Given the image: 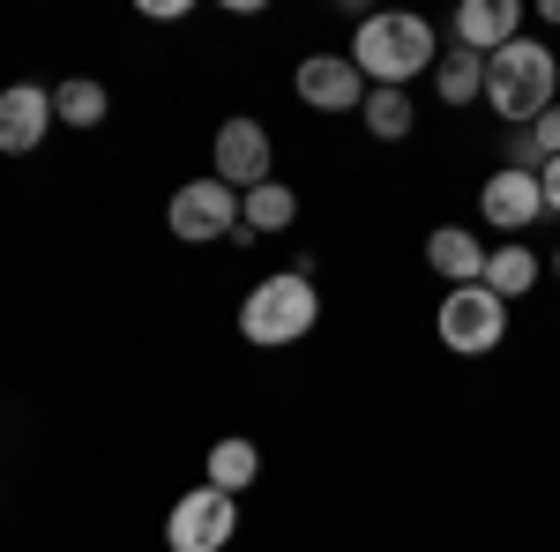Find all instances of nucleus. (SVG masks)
<instances>
[{
	"label": "nucleus",
	"mask_w": 560,
	"mask_h": 552,
	"mask_svg": "<svg viewBox=\"0 0 560 552\" xmlns=\"http://www.w3.org/2000/svg\"><path fill=\"white\" fill-rule=\"evenodd\" d=\"M165 232L179 247H217V239H240V187L224 179H179L173 202H165Z\"/></svg>",
	"instance_id": "39448f33"
},
{
	"label": "nucleus",
	"mask_w": 560,
	"mask_h": 552,
	"mask_svg": "<svg viewBox=\"0 0 560 552\" xmlns=\"http://www.w3.org/2000/svg\"><path fill=\"white\" fill-rule=\"evenodd\" d=\"M538 15H546V23H560V0H538Z\"/></svg>",
	"instance_id": "4be33fe9"
},
{
	"label": "nucleus",
	"mask_w": 560,
	"mask_h": 552,
	"mask_svg": "<svg viewBox=\"0 0 560 552\" xmlns=\"http://www.w3.org/2000/svg\"><path fill=\"white\" fill-rule=\"evenodd\" d=\"M359 128L374 134V142H404V134L419 128V113H411V90H366V105H359Z\"/></svg>",
	"instance_id": "a211bd4d"
},
{
	"label": "nucleus",
	"mask_w": 560,
	"mask_h": 552,
	"mask_svg": "<svg viewBox=\"0 0 560 552\" xmlns=\"http://www.w3.org/2000/svg\"><path fill=\"white\" fill-rule=\"evenodd\" d=\"M210 172L224 179V187H261V179H277V134L261 128L255 113H232L224 128H217V142H210Z\"/></svg>",
	"instance_id": "0eeeda50"
},
{
	"label": "nucleus",
	"mask_w": 560,
	"mask_h": 552,
	"mask_svg": "<svg viewBox=\"0 0 560 552\" xmlns=\"http://www.w3.org/2000/svg\"><path fill=\"white\" fill-rule=\"evenodd\" d=\"M142 15H150V23H179V15H187V0H142Z\"/></svg>",
	"instance_id": "aec40b11"
},
{
	"label": "nucleus",
	"mask_w": 560,
	"mask_h": 552,
	"mask_svg": "<svg viewBox=\"0 0 560 552\" xmlns=\"http://www.w3.org/2000/svg\"><path fill=\"white\" fill-rule=\"evenodd\" d=\"M202 485H217V493H247V485H261V448L247 441V433H224L210 448V463H202Z\"/></svg>",
	"instance_id": "4468645a"
},
{
	"label": "nucleus",
	"mask_w": 560,
	"mask_h": 552,
	"mask_svg": "<svg viewBox=\"0 0 560 552\" xmlns=\"http://www.w3.org/2000/svg\"><path fill=\"white\" fill-rule=\"evenodd\" d=\"M433 60H441V38L411 8H382V15L366 8L351 23V68L366 75V90H411L419 75H433Z\"/></svg>",
	"instance_id": "f257e3e1"
},
{
	"label": "nucleus",
	"mask_w": 560,
	"mask_h": 552,
	"mask_svg": "<svg viewBox=\"0 0 560 552\" xmlns=\"http://www.w3.org/2000/svg\"><path fill=\"white\" fill-rule=\"evenodd\" d=\"M52 128H60V120H52V90L45 83H8L0 90V157H31Z\"/></svg>",
	"instance_id": "9d476101"
},
{
	"label": "nucleus",
	"mask_w": 560,
	"mask_h": 552,
	"mask_svg": "<svg viewBox=\"0 0 560 552\" xmlns=\"http://www.w3.org/2000/svg\"><path fill=\"white\" fill-rule=\"evenodd\" d=\"M433 90H441V105H486V60L464 52V45H448L441 60H433Z\"/></svg>",
	"instance_id": "dca6fc26"
},
{
	"label": "nucleus",
	"mask_w": 560,
	"mask_h": 552,
	"mask_svg": "<svg viewBox=\"0 0 560 552\" xmlns=\"http://www.w3.org/2000/svg\"><path fill=\"white\" fill-rule=\"evenodd\" d=\"M546 269H553V277H560V247H553V261H546Z\"/></svg>",
	"instance_id": "5701e85b"
},
{
	"label": "nucleus",
	"mask_w": 560,
	"mask_h": 552,
	"mask_svg": "<svg viewBox=\"0 0 560 552\" xmlns=\"http://www.w3.org/2000/svg\"><path fill=\"white\" fill-rule=\"evenodd\" d=\"M530 142H538V157H546V165L560 157V105H546V113L530 120Z\"/></svg>",
	"instance_id": "6ab92c4d"
},
{
	"label": "nucleus",
	"mask_w": 560,
	"mask_h": 552,
	"mask_svg": "<svg viewBox=\"0 0 560 552\" xmlns=\"http://www.w3.org/2000/svg\"><path fill=\"white\" fill-rule=\"evenodd\" d=\"M546 105H560V60L538 38H509L486 60V113L501 128H530Z\"/></svg>",
	"instance_id": "f03ea898"
},
{
	"label": "nucleus",
	"mask_w": 560,
	"mask_h": 552,
	"mask_svg": "<svg viewBox=\"0 0 560 552\" xmlns=\"http://www.w3.org/2000/svg\"><path fill=\"white\" fill-rule=\"evenodd\" d=\"M538 277H546V261L530 255L523 239H501V247L486 255V292H501V298H523Z\"/></svg>",
	"instance_id": "f3484780"
},
{
	"label": "nucleus",
	"mask_w": 560,
	"mask_h": 552,
	"mask_svg": "<svg viewBox=\"0 0 560 552\" xmlns=\"http://www.w3.org/2000/svg\"><path fill=\"white\" fill-rule=\"evenodd\" d=\"M300 224V195L284 187V179H261L240 195V239H277V232H292Z\"/></svg>",
	"instance_id": "ddd939ff"
},
{
	"label": "nucleus",
	"mask_w": 560,
	"mask_h": 552,
	"mask_svg": "<svg viewBox=\"0 0 560 552\" xmlns=\"http://www.w3.org/2000/svg\"><path fill=\"white\" fill-rule=\"evenodd\" d=\"M292 90L306 113H359L366 105V75L351 68V52H306L292 68Z\"/></svg>",
	"instance_id": "1a4fd4ad"
},
{
	"label": "nucleus",
	"mask_w": 560,
	"mask_h": 552,
	"mask_svg": "<svg viewBox=\"0 0 560 552\" xmlns=\"http://www.w3.org/2000/svg\"><path fill=\"white\" fill-rule=\"evenodd\" d=\"M486 255H493V247H486L478 232H464V224H433L427 232V269L448 292H456V284H486Z\"/></svg>",
	"instance_id": "f8f14e48"
},
{
	"label": "nucleus",
	"mask_w": 560,
	"mask_h": 552,
	"mask_svg": "<svg viewBox=\"0 0 560 552\" xmlns=\"http://www.w3.org/2000/svg\"><path fill=\"white\" fill-rule=\"evenodd\" d=\"M52 120L60 128H105L113 120V90L97 83V75H68V83H52Z\"/></svg>",
	"instance_id": "2eb2a0df"
},
{
	"label": "nucleus",
	"mask_w": 560,
	"mask_h": 552,
	"mask_svg": "<svg viewBox=\"0 0 560 552\" xmlns=\"http://www.w3.org/2000/svg\"><path fill=\"white\" fill-rule=\"evenodd\" d=\"M509 38H523L516 0H464V8L448 15V45H464V52H478V60H493Z\"/></svg>",
	"instance_id": "9b49d317"
},
{
	"label": "nucleus",
	"mask_w": 560,
	"mask_h": 552,
	"mask_svg": "<svg viewBox=\"0 0 560 552\" xmlns=\"http://www.w3.org/2000/svg\"><path fill=\"white\" fill-rule=\"evenodd\" d=\"M232 538H240V501L217 493V485L179 493L173 515H165V545H173V552H224Z\"/></svg>",
	"instance_id": "423d86ee"
},
{
	"label": "nucleus",
	"mask_w": 560,
	"mask_h": 552,
	"mask_svg": "<svg viewBox=\"0 0 560 552\" xmlns=\"http://www.w3.org/2000/svg\"><path fill=\"white\" fill-rule=\"evenodd\" d=\"M433 337H441V351H456V359H486V351H501V343H509V298L486 292V284H456V292H441Z\"/></svg>",
	"instance_id": "20e7f679"
},
{
	"label": "nucleus",
	"mask_w": 560,
	"mask_h": 552,
	"mask_svg": "<svg viewBox=\"0 0 560 552\" xmlns=\"http://www.w3.org/2000/svg\"><path fill=\"white\" fill-rule=\"evenodd\" d=\"M478 216H486L501 239H523L530 224H546V187H538V172L493 165V172H486V187H478Z\"/></svg>",
	"instance_id": "6e6552de"
},
{
	"label": "nucleus",
	"mask_w": 560,
	"mask_h": 552,
	"mask_svg": "<svg viewBox=\"0 0 560 552\" xmlns=\"http://www.w3.org/2000/svg\"><path fill=\"white\" fill-rule=\"evenodd\" d=\"M314 321H322V292H314L306 269H277L240 298V337L255 351H292V343L314 337Z\"/></svg>",
	"instance_id": "7ed1b4c3"
},
{
	"label": "nucleus",
	"mask_w": 560,
	"mask_h": 552,
	"mask_svg": "<svg viewBox=\"0 0 560 552\" xmlns=\"http://www.w3.org/2000/svg\"><path fill=\"white\" fill-rule=\"evenodd\" d=\"M538 187H546V216H560V157L538 172Z\"/></svg>",
	"instance_id": "412c9836"
}]
</instances>
